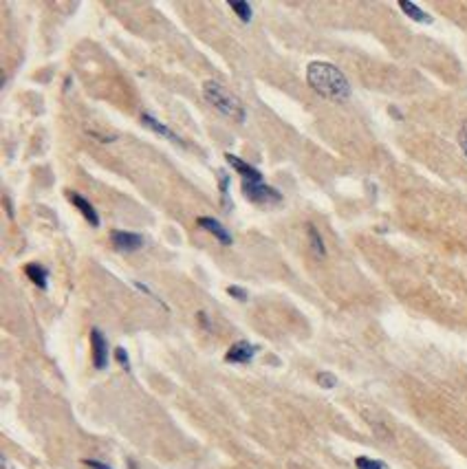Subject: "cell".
I'll use <instances>...</instances> for the list:
<instances>
[{
	"mask_svg": "<svg viewBox=\"0 0 467 469\" xmlns=\"http://www.w3.org/2000/svg\"><path fill=\"white\" fill-rule=\"evenodd\" d=\"M459 146H461L463 154L467 157V121L461 126V130H459Z\"/></svg>",
	"mask_w": 467,
	"mask_h": 469,
	"instance_id": "d6986e66",
	"label": "cell"
},
{
	"mask_svg": "<svg viewBox=\"0 0 467 469\" xmlns=\"http://www.w3.org/2000/svg\"><path fill=\"white\" fill-rule=\"evenodd\" d=\"M317 384H320L322 388L331 390V388H335V386H337V377H335V374H331V372H317Z\"/></svg>",
	"mask_w": 467,
	"mask_h": 469,
	"instance_id": "2e32d148",
	"label": "cell"
},
{
	"mask_svg": "<svg viewBox=\"0 0 467 469\" xmlns=\"http://www.w3.org/2000/svg\"><path fill=\"white\" fill-rule=\"evenodd\" d=\"M68 198H71V203H73V205L80 209V214L84 216V219H86L88 223H91L93 227H99V216H97L95 207H93L91 203H88L84 196H80L78 192H71Z\"/></svg>",
	"mask_w": 467,
	"mask_h": 469,
	"instance_id": "9c48e42d",
	"label": "cell"
},
{
	"mask_svg": "<svg viewBox=\"0 0 467 469\" xmlns=\"http://www.w3.org/2000/svg\"><path fill=\"white\" fill-rule=\"evenodd\" d=\"M227 7L236 13L243 23H249L251 20V5L245 3V0H227Z\"/></svg>",
	"mask_w": 467,
	"mask_h": 469,
	"instance_id": "4fadbf2b",
	"label": "cell"
},
{
	"mask_svg": "<svg viewBox=\"0 0 467 469\" xmlns=\"http://www.w3.org/2000/svg\"><path fill=\"white\" fill-rule=\"evenodd\" d=\"M355 467L357 469H388V465L384 461H375V458H368V456H357Z\"/></svg>",
	"mask_w": 467,
	"mask_h": 469,
	"instance_id": "9a60e30c",
	"label": "cell"
},
{
	"mask_svg": "<svg viewBox=\"0 0 467 469\" xmlns=\"http://www.w3.org/2000/svg\"><path fill=\"white\" fill-rule=\"evenodd\" d=\"M111 240H113V247L117 251H126V254H131V251H137V249L143 247V238L139 236V233H133V231L113 229Z\"/></svg>",
	"mask_w": 467,
	"mask_h": 469,
	"instance_id": "5b68a950",
	"label": "cell"
},
{
	"mask_svg": "<svg viewBox=\"0 0 467 469\" xmlns=\"http://www.w3.org/2000/svg\"><path fill=\"white\" fill-rule=\"evenodd\" d=\"M399 9L410 18V20H415V23H421V25H430L432 23V16L430 13H425L421 7H417L415 3H408V0H401L399 3Z\"/></svg>",
	"mask_w": 467,
	"mask_h": 469,
	"instance_id": "8fae6325",
	"label": "cell"
},
{
	"mask_svg": "<svg viewBox=\"0 0 467 469\" xmlns=\"http://www.w3.org/2000/svg\"><path fill=\"white\" fill-rule=\"evenodd\" d=\"M243 194L247 201L256 205H272L282 201V194L272 185H265L262 181H243Z\"/></svg>",
	"mask_w": 467,
	"mask_h": 469,
	"instance_id": "3957f363",
	"label": "cell"
},
{
	"mask_svg": "<svg viewBox=\"0 0 467 469\" xmlns=\"http://www.w3.org/2000/svg\"><path fill=\"white\" fill-rule=\"evenodd\" d=\"M307 82L315 93L333 102L351 97V84L346 75L331 62H311L307 68Z\"/></svg>",
	"mask_w": 467,
	"mask_h": 469,
	"instance_id": "6da1fadb",
	"label": "cell"
},
{
	"mask_svg": "<svg viewBox=\"0 0 467 469\" xmlns=\"http://www.w3.org/2000/svg\"><path fill=\"white\" fill-rule=\"evenodd\" d=\"M227 293L231 298H236L238 302H247V293H245V288H241V286H227Z\"/></svg>",
	"mask_w": 467,
	"mask_h": 469,
	"instance_id": "ac0fdd59",
	"label": "cell"
},
{
	"mask_svg": "<svg viewBox=\"0 0 467 469\" xmlns=\"http://www.w3.org/2000/svg\"><path fill=\"white\" fill-rule=\"evenodd\" d=\"M203 97L207 99V104H212L219 113H223L231 121H238V123L245 121L247 113H245L243 102L236 95H231L223 84L212 82V80L205 82L203 84Z\"/></svg>",
	"mask_w": 467,
	"mask_h": 469,
	"instance_id": "7a4b0ae2",
	"label": "cell"
},
{
	"mask_svg": "<svg viewBox=\"0 0 467 469\" xmlns=\"http://www.w3.org/2000/svg\"><path fill=\"white\" fill-rule=\"evenodd\" d=\"M307 233H309V240H311V247L317 256H327V247H325V240H322V236L317 233V229L313 225L307 227Z\"/></svg>",
	"mask_w": 467,
	"mask_h": 469,
	"instance_id": "5bb4252c",
	"label": "cell"
},
{
	"mask_svg": "<svg viewBox=\"0 0 467 469\" xmlns=\"http://www.w3.org/2000/svg\"><path fill=\"white\" fill-rule=\"evenodd\" d=\"M199 227L205 229L207 233H212V236L217 238L223 247H229V245L233 243L231 233H229L217 219H210V216H201V219H199Z\"/></svg>",
	"mask_w": 467,
	"mask_h": 469,
	"instance_id": "52a82bcc",
	"label": "cell"
},
{
	"mask_svg": "<svg viewBox=\"0 0 467 469\" xmlns=\"http://www.w3.org/2000/svg\"><path fill=\"white\" fill-rule=\"evenodd\" d=\"M225 161L243 176V181H262L260 170L254 168V166H249V164H245V161L238 159L236 154H229V152H227V154H225Z\"/></svg>",
	"mask_w": 467,
	"mask_h": 469,
	"instance_id": "ba28073f",
	"label": "cell"
},
{
	"mask_svg": "<svg viewBox=\"0 0 467 469\" xmlns=\"http://www.w3.org/2000/svg\"><path fill=\"white\" fill-rule=\"evenodd\" d=\"M390 113H392L394 117H397V119H401V113L397 111V108H390Z\"/></svg>",
	"mask_w": 467,
	"mask_h": 469,
	"instance_id": "603a6c76",
	"label": "cell"
},
{
	"mask_svg": "<svg viewBox=\"0 0 467 469\" xmlns=\"http://www.w3.org/2000/svg\"><path fill=\"white\" fill-rule=\"evenodd\" d=\"M115 359H117V364L121 366V368H126L128 370L131 368V359H128V353H126L121 346L119 348H115Z\"/></svg>",
	"mask_w": 467,
	"mask_h": 469,
	"instance_id": "e0dca14e",
	"label": "cell"
},
{
	"mask_svg": "<svg viewBox=\"0 0 467 469\" xmlns=\"http://www.w3.org/2000/svg\"><path fill=\"white\" fill-rule=\"evenodd\" d=\"M0 465H3V469H13V467H11V463H9L7 458H3V461H0Z\"/></svg>",
	"mask_w": 467,
	"mask_h": 469,
	"instance_id": "7402d4cb",
	"label": "cell"
},
{
	"mask_svg": "<svg viewBox=\"0 0 467 469\" xmlns=\"http://www.w3.org/2000/svg\"><path fill=\"white\" fill-rule=\"evenodd\" d=\"M199 319H201V324H203V327H205V329L210 331V322H207V315H205V313H199Z\"/></svg>",
	"mask_w": 467,
	"mask_h": 469,
	"instance_id": "44dd1931",
	"label": "cell"
},
{
	"mask_svg": "<svg viewBox=\"0 0 467 469\" xmlns=\"http://www.w3.org/2000/svg\"><path fill=\"white\" fill-rule=\"evenodd\" d=\"M91 355H93V366L97 370H104L109 366V341H106L99 329L91 331Z\"/></svg>",
	"mask_w": 467,
	"mask_h": 469,
	"instance_id": "277c9868",
	"label": "cell"
},
{
	"mask_svg": "<svg viewBox=\"0 0 467 469\" xmlns=\"http://www.w3.org/2000/svg\"><path fill=\"white\" fill-rule=\"evenodd\" d=\"M141 123H143V126H148V128H150L152 133H157V135H161V137L170 139L172 143H181V146H183V139L178 137V135H174V133L168 128V126H164L161 121H157L152 115H148V113H146V115H141Z\"/></svg>",
	"mask_w": 467,
	"mask_h": 469,
	"instance_id": "30bf717a",
	"label": "cell"
},
{
	"mask_svg": "<svg viewBox=\"0 0 467 469\" xmlns=\"http://www.w3.org/2000/svg\"><path fill=\"white\" fill-rule=\"evenodd\" d=\"M84 463L91 467V469H111L109 465H104V463H99V461H84Z\"/></svg>",
	"mask_w": 467,
	"mask_h": 469,
	"instance_id": "ffe728a7",
	"label": "cell"
},
{
	"mask_svg": "<svg viewBox=\"0 0 467 469\" xmlns=\"http://www.w3.org/2000/svg\"><path fill=\"white\" fill-rule=\"evenodd\" d=\"M256 346L249 344V341H236L227 353H225V362L229 364H249L251 359L256 357Z\"/></svg>",
	"mask_w": 467,
	"mask_h": 469,
	"instance_id": "8992f818",
	"label": "cell"
},
{
	"mask_svg": "<svg viewBox=\"0 0 467 469\" xmlns=\"http://www.w3.org/2000/svg\"><path fill=\"white\" fill-rule=\"evenodd\" d=\"M25 274H27V278H29L35 286L47 288V284H49V272H47L42 264H38V262L27 264V267H25Z\"/></svg>",
	"mask_w": 467,
	"mask_h": 469,
	"instance_id": "7c38bea8",
	"label": "cell"
}]
</instances>
